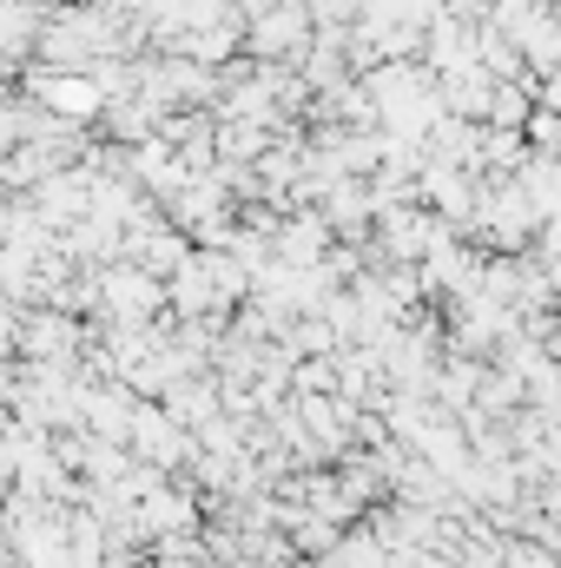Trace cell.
Here are the masks:
<instances>
[{"instance_id":"7a4b0ae2","label":"cell","mask_w":561,"mask_h":568,"mask_svg":"<svg viewBox=\"0 0 561 568\" xmlns=\"http://www.w3.org/2000/svg\"><path fill=\"white\" fill-rule=\"evenodd\" d=\"M100 317L106 324H159L165 317V284L133 272V265H106L100 272Z\"/></svg>"},{"instance_id":"6da1fadb","label":"cell","mask_w":561,"mask_h":568,"mask_svg":"<svg viewBox=\"0 0 561 568\" xmlns=\"http://www.w3.org/2000/svg\"><path fill=\"white\" fill-rule=\"evenodd\" d=\"M80 344H86V324L67 317V311H47V304H33L13 324V351L27 364H80Z\"/></svg>"},{"instance_id":"3957f363","label":"cell","mask_w":561,"mask_h":568,"mask_svg":"<svg viewBox=\"0 0 561 568\" xmlns=\"http://www.w3.org/2000/svg\"><path fill=\"white\" fill-rule=\"evenodd\" d=\"M324 252H330V225H324L310 205H297V212H278V219H272V265L310 272V265H324Z\"/></svg>"},{"instance_id":"277c9868","label":"cell","mask_w":561,"mask_h":568,"mask_svg":"<svg viewBox=\"0 0 561 568\" xmlns=\"http://www.w3.org/2000/svg\"><path fill=\"white\" fill-rule=\"evenodd\" d=\"M159 410L185 429V436H198V429L218 417V377H212V371H198V377H178V384L159 397Z\"/></svg>"}]
</instances>
